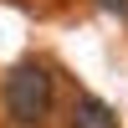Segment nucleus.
Here are the masks:
<instances>
[{
	"mask_svg": "<svg viewBox=\"0 0 128 128\" xmlns=\"http://www.w3.org/2000/svg\"><path fill=\"white\" fill-rule=\"evenodd\" d=\"M0 102H5L10 128H46L51 102H56V82H51V72L41 62H20V67H10L5 87H0Z\"/></svg>",
	"mask_w": 128,
	"mask_h": 128,
	"instance_id": "nucleus-1",
	"label": "nucleus"
},
{
	"mask_svg": "<svg viewBox=\"0 0 128 128\" xmlns=\"http://www.w3.org/2000/svg\"><path fill=\"white\" fill-rule=\"evenodd\" d=\"M67 128H118V118H113L108 102H98V98H77V102H72Z\"/></svg>",
	"mask_w": 128,
	"mask_h": 128,
	"instance_id": "nucleus-2",
	"label": "nucleus"
},
{
	"mask_svg": "<svg viewBox=\"0 0 128 128\" xmlns=\"http://www.w3.org/2000/svg\"><path fill=\"white\" fill-rule=\"evenodd\" d=\"M102 10H108V16H128V0H98Z\"/></svg>",
	"mask_w": 128,
	"mask_h": 128,
	"instance_id": "nucleus-3",
	"label": "nucleus"
}]
</instances>
